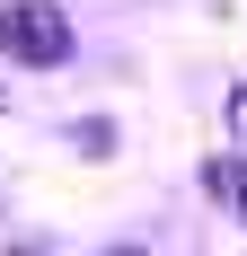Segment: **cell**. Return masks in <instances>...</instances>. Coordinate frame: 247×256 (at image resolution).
Returning <instances> with one entry per match:
<instances>
[{"instance_id": "cell-1", "label": "cell", "mask_w": 247, "mask_h": 256, "mask_svg": "<svg viewBox=\"0 0 247 256\" xmlns=\"http://www.w3.org/2000/svg\"><path fill=\"white\" fill-rule=\"evenodd\" d=\"M0 44L18 62H36V71H53V62H71V18L53 0H9L0 9Z\"/></svg>"}, {"instance_id": "cell-2", "label": "cell", "mask_w": 247, "mask_h": 256, "mask_svg": "<svg viewBox=\"0 0 247 256\" xmlns=\"http://www.w3.org/2000/svg\"><path fill=\"white\" fill-rule=\"evenodd\" d=\"M230 115H238V132H247V88H238V98H230Z\"/></svg>"}, {"instance_id": "cell-3", "label": "cell", "mask_w": 247, "mask_h": 256, "mask_svg": "<svg viewBox=\"0 0 247 256\" xmlns=\"http://www.w3.org/2000/svg\"><path fill=\"white\" fill-rule=\"evenodd\" d=\"M115 256H142V248H115Z\"/></svg>"}]
</instances>
